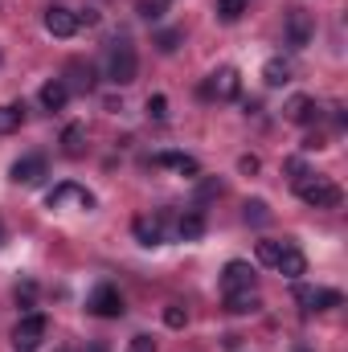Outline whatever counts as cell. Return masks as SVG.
<instances>
[{"label":"cell","instance_id":"cell-26","mask_svg":"<svg viewBox=\"0 0 348 352\" xmlns=\"http://www.w3.org/2000/svg\"><path fill=\"white\" fill-rule=\"evenodd\" d=\"M148 115H152L156 123H164V119H168V98H164V94H152V98H148Z\"/></svg>","mask_w":348,"mask_h":352},{"label":"cell","instance_id":"cell-10","mask_svg":"<svg viewBox=\"0 0 348 352\" xmlns=\"http://www.w3.org/2000/svg\"><path fill=\"white\" fill-rule=\"evenodd\" d=\"M41 176H45V160H41V156H25V160H17V164H12V180H17V184H25V188L41 184Z\"/></svg>","mask_w":348,"mask_h":352},{"label":"cell","instance_id":"cell-5","mask_svg":"<svg viewBox=\"0 0 348 352\" xmlns=\"http://www.w3.org/2000/svg\"><path fill=\"white\" fill-rule=\"evenodd\" d=\"M94 316H102V320H119L123 316V295L111 287V283H102V287H94L90 291V303H87Z\"/></svg>","mask_w":348,"mask_h":352},{"label":"cell","instance_id":"cell-6","mask_svg":"<svg viewBox=\"0 0 348 352\" xmlns=\"http://www.w3.org/2000/svg\"><path fill=\"white\" fill-rule=\"evenodd\" d=\"M45 29H50L54 37H74L83 25H78V12H70V8H62V4H54V8H45Z\"/></svg>","mask_w":348,"mask_h":352},{"label":"cell","instance_id":"cell-23","mask_svg":"<svg viewBox=\"0 0 348 352\" xmlns=\"http://www.w3.org/2000/svg\"><path fill=\"white\" fill-rule=\"evenodd\" d=\"M21 119H25V107H0V135L17 131V127H21Z\"/></svg>","mask_w":348,"mask_h":352},{"label":"cell","instance_id":"cell-12","mask_svg":"<svg viewBox=\"0 0 348 352\" xmlns=\"http://www.w3.org/2000/svg\"><path fill=\"white\" fill-rule=\"evenodd\" d=\"M135 238L144 242V246H160L164 242V213H156V217H135Z\"/></svg>","mask_w":348,"mask_h":352},{"label":"cell","instance_id":"cell-8","mask_svg":"<svg viewBox=\"0 0 348 352\" xmlns=\"http://www.w3.org/2000/svg\"><path fill=\"white\" fill-rule=\"evenodd\" d=\"M45 201H50V209H62V205H78V209H90V205H94V197H90L87 188H78V184H58V188H54Z\"/></svg>","mask_w":348,"mask_h":352},{"label":"cell","instance_id":"cell-22","mask_svg":"<svg viewBox=\"0 0 348 352\" xmlns=\"http://www.w3.org/2000/svg\"><path fill=\"white\" fill-rule=\"evenodd\" d=\"M66 74H70V82H74L78 90H94V70H90V66L70 62V70H66Z\"/></svg>","mask_w":348,"mask_h":352},{"label":"cell","instance_id":"cell-27","mask_svg":"<svg viewBox=\"0 0 348 352\" xmlns=\"http://www.w3.org/2000/svg\"><path fill=\"white\" fill-rule=\"evenodd\" d=\"M184 320H188V316H184L180 303H168V307H164V324H168V328H184Z\"/></svg>","mask_w":348,"mask_h":352},{"label":"cell","instance_id":"cell-29","mask_svg":"<svg viewBox=\"0 0 348 352\" xmlns=\"http://www.w3.org/2000/svg\"><path fill=\"white\" fill-rule=\"evenodd\" d=\"M270 213H266V205L262 201H246V221H254V226H262Z\"/></svg>","mask_w":348,"mask_h":352},{"label":"cell","instance_id":"cell-16","mask_svg":"<svg viewBox=\"0 0 348 352\" xmlns=\"http://www.w3.org/2000/svg\"><path fill=\"white\" fill-rule=\"evenodd\" d=\"M66 98H70V87H66L62 78H54V82L41 87V107H45V111H62Z\"/></svg>","mask_w":348,"mask_h":352},{"label":"cell","instance_id":"cell-31","mask_svg":"<svg viewBox=\"0 0 348 352\" xmlns=\"http://www.w3.org/2000/svg\"><path fill=\"white\" fill-rule=\"evenodd\" d=\"M127 352H156V340H152V336H131Z\"/></svg>","mask_w":348,"mask_h":352},{"label":"cell","instance_id":"cell-32","mask_svg":"<svg viewBox=\"0 0 348 352\" xmlns=\"http://www.w3.org/2000/svg\"><path fill=\"white\" fill-rule=\"evenodd\" d=\"M238 168H242V173H259V160H254V156H242Z\"/></svg>","mask_w":348,"mask_h":352},{"label":"cell","instance_id":"cell-2","mask_svg":"<svg viewBox=\"0 0 348 352\" xmlns=\"http://www.w3.org/2000/svg\"><path fill=\"white\" fill-rule=\"evenodd\" d=\"M295 192H299V201H303V205H312V209H336V205L345 201L340 184H332L328 176H312V180H299V184H295Z\"/></svg>","mask_w":348,"mask_h":352},{"label":"cell","instance_id":"cell-1","mask_svg":"<svg viewBox=\"0 0 348 352\" xmlns=\"http://www.w3.org/2000/svg\"><path fill=\"white\" fill-rule=\"evenodd\" d=\"M135 74H140V58H135L131 41L127 37H115L111 41V54H107V78L115 87H127V82H135Z\"/></svg>","mask_w":348,"mask_h":352},{"label":"cell","instance_id":"cell-19","mask_svg":"<svg viewBox=\"0 0 348 352\" xmlns=\"http://www.w3.org/2000/svg\"><path fill=\"white\" fill-rule=\"evenodd\" d=\"M83 140H87L83 123H70V127L62 131V152H66V156H83Z\"/></svg>","mask_w":348,"mask_h":352},{"label":"cell","instance_id":"cell-11","mask_svg":"<svg viewBox=\"0 0 348 352\" xmlns=\"http://www.w3.org/2000/svg\"><path fill=\"white\" fill-rule=\"evenodd\" d=\"M274 270H279V274H287V278L307 274V258H303V250H299V246H291V242H283V254H279Z\"/></svg>","mask_w":348,"mask_h":352},{"label":"cell","instance_id":"cell-24","mask_svg":"<svg viewBox=\"0 0 348 352\" xmlns=\"http://www.w3.org/2000/svg\"><path fill=\"white\" fill-rule=\"evenodd\" d=\"M279 254H283V242H270V238H262L259 242V263L262 266H274L279 263Z\"/></svg>","mask_w":348,"mask_h":352},{"label":"cell","instance_id":"cell-4","mask_svg":"<svg viewBox=\"0 0 348 352\" xmlns=\"http://www.w3.org/2000/svg\"><path fill=\"white\" fill-rule=\"evenodd\" d=\"M312 33H316L312 12H307V8H291V12H287V45H291V50H307V45H312Z\"/></svg>","mask_w":348,"mask_h":352},{"label":"cell","instance_id":"cell-9","mask_svg":"<svg viewBox=\"0 0 348 352\" xmlns=\"http://www.w3.org/2000/svg\"><path fill=\"white\" fill-rule=\"evenodd\" d=\"M246 287H254V266L250 263H230L221 270V291L230 295V291H246Z\"/></svg>","mask_w":348,"mask_h":352},{"label":"cell","instance_id":"cell-34","mask_svg":"<svg viewBox=\"0 0 348 352\" xmlns=\"http://www.w3.org/2000/svg\"><path fill=\"white\" fill-rule=\"evenodd\" d=\"M213 192H221V184H217V180H205V184H201V197H213Z\"/></svg>","mask_w":348,"mask_h":352},{"label":"cell","instance_id":"cell-13","mask_svg":"<svg viewBox=\"0 0 348 352\" xmlns=\"http://www.w3.org/2000/svg\"><path fill=\"white\" fill-rule=\"evenodd\" d=\"M238 87H242V78H238L234 66H221V70L209 78V94H217V98H238Z\"/></svg>","mask_w":348,"mask_h":352},{"label":"cell","instance_id":"cell-18","mask_svg":"<svg viewBox=\"0 0 348 352\" xmlns=\"http://www.w3.org/2000/svg\"><path fill=\"white\" fill-rule=\"evenodd\" d=\"M152 164L173 168V173H180V176H197V160H193V156H180V152H164V156H156Z\"/></svg>","mask_w":348,"mask_h":352},{"label":"cell","instance_id":"cell-15","mask_svg":"<svg viewBox=\"0 0 348 352\" xmlns=\"http://www.w3.org/2000/svg\"><path fill=\"white\" fill-rule=\"evenodd\" d=\"M316 115H320V107H316V98H307V94H295V98L287 102V119H291V123H316Z\"/></svg>","mask_w":348,"mask_h":352},{"label":"cell","instance_id":"cell-30","mask_svg":"<svg viewBox=\"0 0 348 352\" xmlns=\"http://www.w3.org/2000/svg\"><path fill=\"white\" fill-rule=\"evenodd\" d=\"M33 295H37L33 283H21V287H17V303H21V307H33Z\"/></svg>","mask_w":348,"mask_h":352},{"label":"cell","instance_id":"cell-33","mask_svg":"<svg viewBox=\"0 0 348 352\" xmlns=\"http://www.w3.org/2000/svg\"><path fill=\"white\" fill-rule=\"evenodd\" d=\"M78 25H98V12L87 8V12H78Z\"/></svg>","mask_w":348,"mask_h":352},{"label":"cell","instance_id":"cell-3","mask_svg":"<svg viewBox=\"0 0 348 352\" xmlns=\"http://www.w3.org/2000/svg\"><path fill=\"white\" fill-rule=\"evenodd\" d=\"M45 328H50V324H45V316L29 311V316L12 328V349H17V352H33L41 340H45Z\"/></svg>","mask_w":348,"mask_h":352},{"label":"cell","instance_id":"cell-17","mask_svg":"<svg viewBox=\"0 0 348 352\" xmlns=\"http://www.w3.org/2000/svg\"><path fill=\"white\" fill-rule=\"evenodd\" d=\"M262 82H266V87H287V82H291V62L270 58V62L262 66Z\"/></svg>","mask_w":348,"mask_h":352},{"label":"cell","instance_id":"cell-14","mask_svg":"<svg viewBox=\"0 0 348 352\" xmlns=\"http://www.w3.org/2000/svg\"><path fill=\"white\" fill-rule=\"evenodd\" d=\"M226 307H230L234 316H250V311L262 307V299H259L254 287H246V291H230V295H226Z\"/></svg>","mask_w":348,"mask_h":352},{"label":"cell","instance_id":"cell-35","mask_svg":"<svg viewBox=\"0 0 348 352\" xmlns=\"http://www.w3.org/2000/svg\"><path fill=\"white\" fill-rule=\"evenodd\" d=\"M62 352H74V349H62Z\"/></svg>","mask_w":348,"mask_h":352},{"label":"cell","instance_id":"cell-20","mask_svg":"<svg viewBox=\"0 0 348 352\" xmlns=\"http://www.w3.org/2000/svg\"><path fill=\"white\" fill-rule=\"evenodd\" d=\"M176 234H180L184 242H193V238H201V234H205V217H201V213H184V217L176 221Z\"/></svg>","mask_w":348,"mask_h":352},{"label":"cell","instance_id":"cell-7","mask_svg":"<svg viewBox=\"0 0 348 352\" xmlns=\"http://www.w3.org/2000/svg\"><path fill=\"white\" fill-rule=\"evenodd\" d=\"M295 299H299L307 311H324V307H340V303H345L340 291H320V287H295Z\"/></svg>","mask_w":348,"mask_h":352},{"label":"cell","instance_id":"cell-28","mask_svg":"<svg viewBox=\"0 0 348 352\" xmlns=\"http://www.w3.org/2000/svg\"><path fill=\"white\" fill-rule=\"evenodd\" d=\"M180 37H184V33H180V29H168V33H160V37H156V45H160V50H164V54H173L176 45H180Z\"/></svg>","mask_w":348,"mask_h":352},{"label":"cell","instance_id":"cell-21","mask_svg":"<svg viewBox=\"0 0 348 352\" xmlns=\"http://www.w3.org/2000/svg\"><path fill=\"white\" fill-rule=\"evenodd\" d=\"M246 4H250V0H213V8H217V16H221L226 25H234V21L246 12Z\"/></svg>","mask_w":348,"mask_h":352},{"label":"cell","instance_id":"cell-25","mask_svg":"<svg viewBox=\"0 0 348 352\" xmlns=\"http://www.w3.org/2000/svg\"><path fill=\"white\" fill-rule=\"evenodd\" d=\"M135 12H140L144 21H160V16H164V4H160V0H140Z\"/></svg>","mask_w":348,"mask_h":352}]
</instances>
